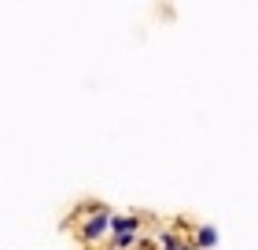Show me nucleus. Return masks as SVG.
I'll use <instances>...</instances> for the list:
<instances>
[{
    "instance_id": "f257e3e1",
    "label": "nucleus",
    "mask_w": 258,
    "mask_h": 250,
    "mask_svg": "<svg viewBox=\"0 0 258 250\" xmlns=\"http://www.w3.org/2000/svg\"><path fill=\"white\" fill-rule=\"evenodd\" d=\"M111 206H103V210H96V213H89L85 221H78L74 228H78V239H81V246H100L103 239L111 235Z\"/></svg>"
},
{
    "instance_id": "0eeeda50",
    "label": "nucleus",
    "mask_w": 258,
    "mask_h": 250,
    "mask_svg": "<svg viewBox=\"0 0 258 250\" xmlns=\"http://www.w3.org/2000/svg\"><path fill=\"white\" fill-rule=\"evenodd\" d=\"M181 250H196V246H192V243H184V246H181Z\"/></svg>"
},
{
    "instance_id": "7ed1b4c3",
    "label": "nucleus",
    "mask_w": 258,
    "mask_h": 250,
    "mask_svg": "<svg viewBox=\"0 0 258 250\" xmlns=\"http://www.w3.org/2000/svg\"><path fill=\"white\" fill-rule=\"evenodd\" d=\"M140 235H144V228H122V232H111L107 239H103V250H133Z\"/></svg>"
},
{
    "instance_id": "20e7f679",
    "label": "nucleus",
    "mask_w": 258,
    "mask_h": 250,
    "mask_svg": "<svg viewBox=\"0 0 258 250\" xmlns=\"http://www.w3.org/2000/svg\"><path fill=\"white\" fill-rule=\"evenodd\" d=\"M159 250H181L184 243H188V235H184L177 224H166V228H159Z\"/></svg>"
},
{
    "instance_id": "423d86ee",
    "label": "nucleus",
    "mask_w": 258,
    "mask_h": 250,
    "mask_svg": "<svg viewBox=\"0 0 258 250\" xmlns=\"http://www.w3.org/2000/svg\"><path fill=\"white\" fill-rule=\"evenodd\" d=\"M133 250H159V239H151V235H140Z\"/></svg>"
},
{
    "instance_id": "f03ea898",
    "label": "nucleus",
    "mask_w": 258,
    "mask_h": 250,
    "mask_svg": "<svg viewBox=\"0 0 258 250\" xmlns=\"http://www.w3.org/2000/svg\"><path fill=\"white\" fill-rule=\"evenodd\" d=\"M177 228L188 235V243L196 246V250H218V243H221V232L214 228V224H203V221H184V217H177L173 221Z\"/></svg>"
},
{
    "instance_id": "39448f33",
    "label": "nucleus",
    "mask_w": 258,
    "mask_h": 250,
    "mask_svg": "<svg viewBox=\"0 0 258 250\" xmlns=\"http://www.w3.org/2000/svg\"><path fill=\"white\" fill-rule=\"evenodd\" d=\"M107 202H100V199H81L74 210H70V224H78V221H85L89 213H96V210H103Z\"/></svg>"
}]
</instances>
